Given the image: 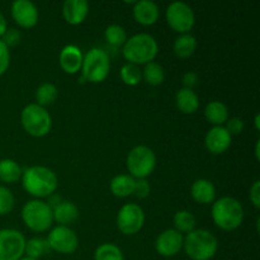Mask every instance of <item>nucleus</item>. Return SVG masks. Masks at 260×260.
I'll return each mask as SVG.
<instances>
[{"label":"nucleus","mask_w":260,"mask_h":260,"mask_svg":"<svg viewBox=\"0 0 260 260\" xmlns=\"http://www.w3.org/2000/svg\"><path fill=\"white\" fill-rule=\"evenodd\" d=\"M183 249L192 260H211L218 250V241L211 231L206 229H196L187 234Z\"/></svg>","instance_id":"3"},{"label":"nucleus","mask_w":260,"mask_h":260,"mask_svg":"<svg viewBox=\"0 0 260 260\" xmlns=\"http://www.w3.org/2000/svg\"><path fill=\"white\" fill-rule=\"evenodd\" d=\"M89 14L86 0H66L62 5L63 19L71 25H78L85 20Z\"/></svg>","instance_id":"17"},{"label":"nucleus","mask_w":260,"mask_h":260,"mask_svg":"<svg viewBox=\"0 0 260 260\" xmlns=\"http://www.w3.org/2000/svg\"><path fill=\"white\" fill-rule=\"evenodd\" d=\"M58 95L57 86L51 83H43L36 90V101L38 106L46 108L47 106H51L56 101Z\"/></svg>","instance_id":"28"},{"label":"nucleus","mask_w":260,"mask_h":260,"mask_svg":"<svg viewBox=\"0 0 260 260\" xmlns=\"http://www.w3.org/2000/svg\"><path fill=\"white\" fill-rule=\"evenodd\" d=\"M196 48H197V40L190 33L180 35L174 41V45H173V50H174L175 56L179 58L190 57L196 52Z\"/></svg>","instance_id":"24"},{"label":"nucleus","mask_w":260,"mask_h":260,"mask_svg":"<svg viewBox=\"0 0 260 260\" xmlns=\"http://www.w3.org/2000/svg\"><path fill=\"white\" fill-rule=\"evenodd\" d=\"M53 221L60 223V226H68L78 220L79 210L70 201H62L55 210H52Z\"/></svg>","instance_id":"22"},{"label":"nucleus","mask_w":260,"mask_h":260,"mask_svg":"<svg viewBox=\"0 0 260 260\" xmlns=\"http://www.w3.org/2000/svg\"><path fill=\"white\" fill-rule=\"evenodd\" d=\"M19 260H36V259H32V258H28V256H23V258H20Z\"/></svg>","instance_id":"44"},{"label":"nucleus","mask_w":260,"mask_h":260,"mask_svg":"<svg viewBox=\"0 0 260 260\" xmlns=\"http://www.w3.org/2000/svg\"><path fill=\"white\" fill-rule=\"evenodd\" d=\"M83 52L78 46L68 45L61 50L60 57V66L66 74H76L79 70H81L83 65Z\"/></svg>","instance_id":"18"},{"label":"nucleus","mask_w":260,"mask_h":260,"mask_svg":"<svg viewBox=\"0 0 260 260\" xmlns=\"http://www.w3.org/2000/svg\"><path fill=\"white\" fill-rule=\"evenodd\" d=\"M3 42L7 45V47H15L20 43L22 41V33L19 32L18 29L15 28H8L7 32L4 33V36L2 37Z\"/></svg>","instance_id":"34"},{"label":"nucleus","mask_w":260,"mask_h":260,"mask_svg":"<svg viewBox=\"0 0 260 260\" xmlns=\"http://www.w3.org/2000/svg\"><path fill=\"white\" fill-rule=\"evenodd\" d=\"M182 81L184 88L193 89L198 84V75L196 73H193V71H188V73H185L183 75Z\"/></svg>","instance_id":"39"},{"label":"nucleus","mask_w":260,"mask_h":260,"mask_svg":"<svg viewBox=\"0 0 260 260\" xmlns=\"http://www.w3.org/2000/svg\"><path fill=\"white\" fill-rule=\"evenodd\" d=\"M7 29H8L7 19H5L4 14L0 12V40H2V37L4 36V33L7 32Z\"/></svg>","instance_id":"41"},{"label":"nucleus","mask_w":260,"mask_h":260,"mask_svg":"<svg viewBox=\"0 0 260 260\" xmlns=\"http://www.w3.org/2000/svg\"><path fill=\"white\" fill-rule=\"evenodd\" d=\"M22 185L25 192L36 200L48 198L57 189V175L47 167H29L23 172Z\"/></svg>","instance_id":"1"},{"label":"nucleus","mask_w":260,"mask_h":260,"mask_svg":"<svg viewBox=\"0 0 260 260\" xmlns=\"http://www.w3.org/2000/svg\"><path fill=\"white\" fill-rule=\"evenodd\" d=\"M104 37L109 45L113 47H119V46H123L127 41V33L122 25L111 24L106 28Z\"/></svg>","instance_id":"31"},{"label":"nucleus","mask_w":260,"mask_h":260,"mask_svg":"<svg viewBox=\"0 0 260 260\" xmlns=\"http://www.w3.org/2000/svg\"><path fill=\"white\" fill-rule=\"evenodd\" d=\"M15 198L12 190L8 189L7 187L0 185V216L8 215L14 208Z\"/></svg>","instance_id":"33"},{"label":"nucleus","mask_w":260,"mask_h":260,"mask_svg":"<svg viewBox=\"0 0 260 260\" xmlns=\"http://www.w3.org/2000/svg\"><path fill=\"white\" fill-rule=\"evenodd\" d=\"M173 222H174L175 230L180 234L192 233L193 230H196V225H197L194 215L187 210L178 211L174 215Z\"/></svg>","instance_id":"26"},{"label":"nucleus","mask_w":260,"mask_h":260,"mask_svg":"<svg viewBox=\"0 0 260 260\" xmlns=\"http://www.w3.org/2000/svg\"><path fill=\"white\" fill-rule=\"evenodd\" d=\"M205 117L213 126H222L229 119V108L223 102L213 101L206 106Z\"/></svg>","instance_id":"23"},{"label":"nucleus","mask_w":260,"mask_h":260,"mask_svg":"<svg viewBox=\"0 0 260 260\" xmlns=\"http://www.w3.org/2000/svg\"><path fill=\"white\" fill-rule=\"evenodd\" d=\"M225 128L228 129V132L231 136H234V135H240L244 131V128H245V122L240 117H233V118H229L226 121Z\"/></svg>","instance_id":"35"},{"label":"nucleus","mask_w":260,"mask_h":260,"mask_svg":"<svg viewBox=\"0 0 260 260\" xmlns=\"http://www.w3.org/2000/svg\"><path fill=\"white\" fill-rule=\"evenodd\" d=\"M122 53L129 63L146 65L155 60L159 53V45L149 33H137L124 42Z\"/></svg>","instance_id":"2"},{"label":"nucleus","mask_w":260,"mask_h":260,"mask_svg":"<svg viewBox=\"0 0 260 260\" xmlns=\"http://www.w3.org/2000/svg\"><path fill=\"white\" fill-rule=\"evenodd\" d=\"M249 198H250V202L253 203V206L255 208L260 207V182L255 180L253 183V185L250 187L249 190Z\"/></svg>","instance_id":"38"},{"label":"nucleus","mask_w":260,"mask_h":260,"mask_svg":"<svg viewBox=\"0 0 260 260\" xmlns=\"http://www.w3.org/2000/svg\"><path fill=\"white\" fill-rule=\"evenodd\" d=\"M212 220L217 228L225 231H234L244 221V207L236 198L221 197L212 205Z\"/></svg>","instance_id":"4"},{"label":"nucleus","mask_w":260,"mask_h":260,"mask_svg":"<svg viewBox=\"0 0 260 260\" xmlns=\"http://www.w3.org/2000/svg\"><path fill=\"white\" fill-rule=\"evenodd\" d=\"M178 109L184 114H193L200 108V98L193 89L182 88L175 94Z\"/></svg>","instance_id":"20"},{"label":"nucleus","mask_w":260,"mask_h":260,"mask_svg":"<svg viewBox=\"0 0 260 260\" xmlns=\"http://www.w3.org/2000/svg\"><path fill=\"white\" fill-rule=\"evenodd\" d=\"M233 136L223 126H213L205 137V146L211 154L221 155L231 146Z\"/></svg>","instance_id":"15"},{"label":"nucleus","mask_w":260,"mask_h":260,"mask_svg":"<svg viewBox=\"0 0 260 260\" xmlns=\"http://www.w3.org/2000/svg\"><path fill=\"white\" fill-rule=\"evenodd\" d=\"M61 202H62V198H61L60 196H57L53 193V194H51L50 197H48V202H46V203H47L48 207H50L51 210H55V208L57 207Z\"/></svg>","instance_id":"40"},{"label":"nucleus","mask_w":260,"mask_h":260,"mask_svg":"<svg viewBox=\"0 0 260 260\" xmlns=\"http://www.w3.org/2000/svg\"><path fill=\"white\" fill-rule=\"evenodd\" d=\"M254 123H255V128L259 129L260 126H259V114H256L255 116V119H254Z\"/></svg>","instance_id":"43"},{"label":"nucleus","mask_w":260,"mask_h":260,"mask_svg":"<svg viewBox=\"0 0 260 260\" xmlns=\"http://www.w3.org/2000/svg\"><path fill=\"white\" fill-rule=\"evenodd\" d=\"M10 65V51L4 42L0 40V76L4 75Z\"/></svg>","instance_id":"36"},{"label":"nucleus","mask_w":260,"mask_h":260,"mask_svg":"<svg viewBox=\"0 0 260 260\" xmlns=\"http://www.w3.org/2000/svg\"><path fill=\"white\" fill-rule=\"evenodd\" d=\"M121 79L128 86L139 85L142 80V70L134 63H124L121 69Z\"/></svg>","instance_id":"32"},{"label":"nucleus","mask_w":260,"mask_h":260,"mask_svg":"<svg viewBox=\"0 0 260 260\" xmlns=\"http://www.w3.org/2000/svg\"><path fill=\"white\" fill-rule=\"evenodd\" d=\"M111 70V60L106 51L102 48H91L86 52L81 65V78L90 83H102L108 76Z\"/></svg>","instance_id":"6"},{"label":"nucleus","mask_w":260,"mask_h":260,"mask_svg":"<svg viewBox=\"0 0 260 260\" xmlns=\"http://www.w3.org/2000/svg\"><path fill=\"white\" fill-rule=\"evenodd\" d=\"M22 220L29 230L35 233H45L52 226V210L41 200H32L22 208Z\"/></svg>","instance_id":"7"},{"label":"nucleus","mask_w":260,"mask_h":260,"mask_svg":"<svg viewBox=\"0 0 260 260\" xmlns=\"http://www.w3.org/2000/svg\"><path fill=\"white\" fill-rule=\"evenodd\" d=\"M126 165L132 178L146 179L156 167V155L149 146L139 145L128 152Z\"/></svg>","instance_id":"8"},{"label":"nucleus","mask_w":260,"mask_h":260,"mask_svg":"<svg viewBox=\"0 0 260 260\" xmlns=\"http://www.w3.org/2000/svg\"><path fill=\"white\" fill-rule=\"evenodd\" d=\"M184 238L180 233H178L175 229H168L162 231L155 240V249L157 254L165 258H172L179 254L183 249Z\"/></svg>","instance_id":"13"},{"label":"nucleus","mask_w":260,"mask_h":260,"mask_svg":"<svg viewBox=\"0 0 260 260\" xmlns=\"http://www.w3.org/2000/svg\"><path fill=\"white\" fill-rule=\"evenodd\" d=\"M259 146H260V141L258 140V141H256V146H255V155H256V159H259Z\"/></svg>","instance_id":"42"},{"label":"nucleus","mask_w":260,"mask_h":260,"mask_svg":"<svg viewBox=\"0 0 260 260\" xmlns=\"http://www.w3.org/2000/svg\"><path fill=\"white\" fill-rule=\"evenodd\" d=\"M22 167L13 159L0 160V180L4 183H15L22 178Z\"/></svg>","instance_id":"25"},{"label":"nucleus","mask_w":260,"mask_h":260,"mask_svg":"<svg viewBox=\"0 0 260 260\" xmlns=\"http://www.w3.org/2000/svg\"><path fill=\"white\" fill-rule=\"evenodd\" d=\"M94 260H124L121 249L112 243L101 244L94 251Z\"/></svg>","instance_id":"30"},{"label":"nucleus","mask_w":260,"mask_h":260,"mask_svg":"<svg viewBox=\"0 0 260 260\" xmlns=\"http://www.w3.org/2000/svg\"><path fill=\"white\" fill-rule=\"evenodd\" d=\"M150 190H151V188H150V184L147 183L146 179H136L134 194L136 196L139 200H144V198L149 197Z\"/></svg>","instance_id":"37"},{"label":"nucleus","mask_w":260,"mask_h":260,"mask_svg":"<svg viewBox=\"0 0 260 260\" xmlns=\"http://www.w3.org/2000/svg\"><path fill=\"white\" fill-rule=\"evenodd\" d=\"M25 238L13 229L0 230V260H19L24 255Z\"/></svg>","instance_id":"11"},{"label":"nucleus","mask_w":260,"mask_h":260,"mask_svg":"<svg viewBox=\"0 0 260 260\" xmlns=\"http://www.w3.org/2000/svg\"><path fill=\"white\" fill-rule=\"evenodd\" d=\"M145 223V212L136 203H126L117 215V228L124 235H135Z\"/></svg>","instance_id":"10"},{"label":"nucleus","mask_w":260,"mask_h":260,"mask_svg":"<svg viewBox=\"0 0 260 260\" xmlns=\"http://www.w3.org/2000/svg\"><path fill=\"white\" fill-rule=\"evenodd\" d=\"M50 246H48L47 240L42 238H32L28 241H25V249L24 254H27L28 258H32L38 260L42 258L43 255L50 251Z\"/></svg>","instance_id":"29"},{"label":"nucleus","mask_w":260,"mask_h":260,"mask_svg":"<svg viewBox=\"0 0 260 260\" xmlns=\"http://www.w3.org/2000/svg\"><path fill=\"white\" fill-rule=\"evenodd\" d=\"M12 17L22 28H32L38 22V9L29 0H15L12 4Z\"/></svg>","instance_id":"14"},{"label":"nucleus","mask_w":260,"mask_h":260,"mask_svg":"<svg viewBox=\"0 0 260 260\" xmlns=\"http://www.w3.org/2000/svg\"><path fill=\"white\" fill-rule=\"evenodd\" d=\"M135 184H136V179L132 178L131 175L119 174L111 180L109 188H111V192L114 197L126 198L134 194Z\"/></svg>","instance_id":"21"},{"label":"nucleus","mask_w":260,"mask_h":260,"mask_svg":"<svg viewBox=\"0 0 260 260\" xmlns=\"http://www.w3.org/2000/svg\"><path fill=\"white\" fill-rule=\"evenodd\" d=\"M142 79H144L149 85H161V84L164 83L165 79L164 69H162V66L160 65V63L155 62V61L146 63V65H145V69L142 70Z\"/></svg>","instance_id":"27"},{"label":"nucleus","mask_w":260,"mask_h":260,"mask_svg":"<svg viewBox=\"0 0 260 260\" xmlns=\"http://www.w3.org/2000/svg\"><path fill=\"white\" fill-rule=\"evenodd\" d=\"M167 22L175 32L184 35L189 33L196 22V15L192 8L184 2H174L168 7Z\"/></svg>","instance_id":"9"},{"label":"nucleus","mask_w":260,"mask_h":260,"mask_svg":"<svg viewBox=\"0 0 260 260\" xmlns=\"http://www.w3.org/2000/svg\"><path fill=\"white\" fill-rule=\"evenodd\" d=\"M47 244L51 250L60 254H73L79 248L78 235L69 226H56L47 236Z\"/></svg>","instance_id":"12"},{"label":"nucleus","mask_w":260,"mask_h":260,"mask_svg":"<svg viewBox=\"0 0 260 260\" xmlns=\"http://www.w3.org/2000/svg\"><path fill=\"white\" fill-rule=\"evenodd\" d=\"M20 122L24 131L33 137L46 136L52 127L51 114L47 109L38 106L37 103H30L23 108Z\"/></svg>","instance_id":"5"},{"label":"nucleus","mask_w":260,"mask_h":260,"mask_svg":"<svg viewBox=\"0 0 260 260\" xmlns=\"http://www.w3.org/2000/svg\"><path fill=\"white\" fill-rule=\"evenodd\" d=\"M192 198L200 205H210L216 201V188L208 179H197L190 187Z\"/></svg>","instance_id":"19"},{"label":"nucleus","mask_w":260,"mask_h":260,"mask_svg":"<svg viewBox=\"0 0 260 260\" xmlns=\"http://www.w3.org/2000/svg\"><path fill=\"white\" fill-rule=\"evenodd\" d=\"M134 18L142 25H152L160 17L159 5L152 0H140L134 4Z\"/></svg>","instance_id":"16"}]
</instances>
